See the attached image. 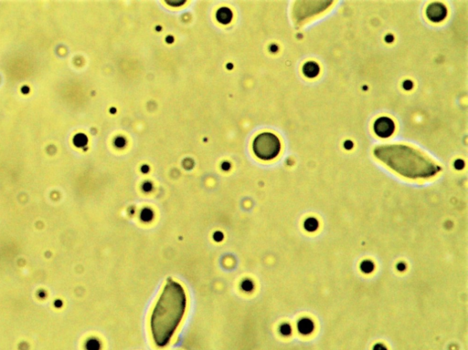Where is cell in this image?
I'll return each mask as SVG.
<instances>
[{"instance_id": "1", "label": "cell", "mask_w": 468, "mask_h": 350, "mask_svg": "<svg viewBox=\"0 0 468 350\" xmlns=\"http://www.w3.org/2000/svg\"><path fill=\"white\" fill-rule=\"evenodd\" d=\"M187 310V294L178 282L165 285L150 316V331L155 345L165 346L178 330Z\"/></svg>"}, {"instance_id": "2", "label": "cell", "mask_w": 468, "mask_h": 350, "mask_svg": "<svg viewBox=\"0 0 468 350\" xmlns=\"http://www.w3.org/2000/svg\"><path fill=\"white\" fill-rule=\"evenodd\" d=\"M374 154L395 173L409 179L433 177L440 171L426 155L406 145L378 146Z\"/></svg>"}, {"instance_id": "3", "label": "cell", "mask_w": 468, "mask_h": 350, "mask_svg": "<svg viewBox=\"0 0 468 350\" xmlns=\"http://www.w3.org/2000/svg\"><path fill=\"white\" fill-rule=\"evenodd\" d=\"M253 151L257 158L263 161H271L276 158L280 153V140L274 134L263 133L254 139Z\"/></svg>"}, {"instance_id": "4", "label": "cell", "mask_w": 468, "mask_h": 350, "mask_svg": "<svg viewBox=\"0 0 468 350\" xmlns=\"http://www.w3.org/2000/svg\"><path fill=\"white\" fill-rule=\"evenodd\" d=\"M374 133L380 138H388L394 134L395 124L391 118L380 117L375 121L373 124Z\"/></svg>"}, {"instance_id": "5", "label": "cell", "mask_w": 468, "mask_h": 350, "mask_svg": "<svg viewBox=\"0 0 468 350\" xmlns=\"http://www.w3.org/2000/svg\"><path fill=\"white\" fill-rule=\"evenodd\" d=\"M447 15V10L442 3L433 2L430 4L426 10V16L428 20L434 23L443 21Z\"/></svg>"}, {"instance_id": "6", "label": "cell", "mask_w": 468, "mask_h": 350, "mask_svg": "<svg viewBox=\"0 0 468 350\" xmlns=\"http://www.w3.org/2000/svg\"><path fill=\"white\" fill-rule=\"evenodd\" d=\"M319 71H320V68H319V64L314 61H308L303 67V73L304 76L311 79L317 77L319 74Z\"/></svg>"}, {"instance_id": "7", "label": "cell", "mask_w": 468, "mask_h": 350, "mask_svg": "<svg viewBox=\"0 0 468 350\" xmlns=\"http://www.w3.org/2000/svg\"><path fill=\"white\" fill-rule=\"evenodd\" d=\"M216 18H217V20H218L219 23L228 24L232 19V13L229 9L221 8V9L218 10V12L216 14Z\"/></svg>"}, {"instance_id": "8", "label": "cell", "mask_w": 468, "mask_h": 350, "mask_svg": "<svg viewBox=\"0 0 468 350\" xmlns=\"http://www.w3.org/2000/svg\"><path fill=\"white\" fill-rule=\"evenodd\" d=\"M313 327H314V325H313L312 321H310L309 319L304 318V319H302V320L299 321V332H301V333H302V334H304V335H306V334L311 333L312 330H313Z\"/></svg>"}, {"instance_id": "9", "label": "cell", "mask_w": 468, "mask_h": 350, "mask_svg": "<svg viewBox=\"0 0 468 350\" xmlns=\"http://www.w3.org/2000/svg\"><path fill=\"white\" fill-rule=\"evenodd\" d=\"M318 226H319V222L314 218H309L304 222V228L309 232H313L318 228Z\"/></svg>"}, {"instance_id": "10", "label": "cell", "mask_w": 468, "mask_h": 350, "mask_svg": "<svg viewBox=\"0 0 468 350\" xmlns=\"http://www.w3.org/2000/svg\"><path fill=\"white\" fill-rule=\"evenodd\" d=\"M361 269L363 272L369 273L373 270V265L370 262H363L361 265Z\"/></svg>"}]
</instances>
